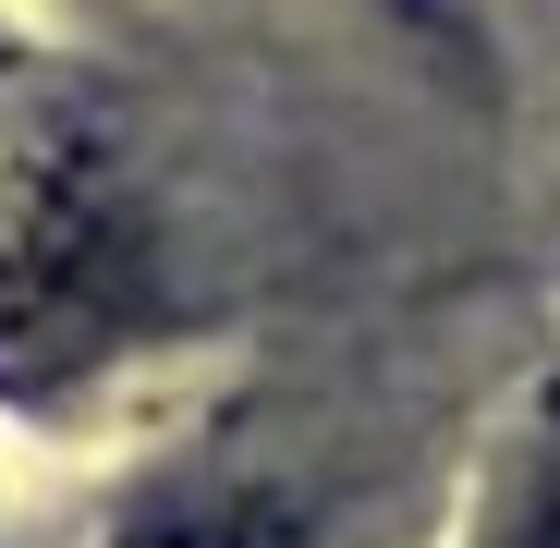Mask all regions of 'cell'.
I'll return each instance as SVG.
<instances>
[{"mask_svg":"<svg viewBox=\"0 0 560 548\" xmlns=\"http://www.w3.org/2000/svg\"><path fill=\"white\" fill-rule=\"evenodd\" d=\"M488 548H560V403H548V427H536V464L512 476V512H500Z\"/></svg>","mask_w":560,"mask_h":548,"instance_id":"cell-3","label":"cell"},{"mask_svg":"<svg viewBox=\"0 0 560 548\" xmlns=\"http://www.w3.org/2000/svg\"><path fill=\"white\" fill-rule=\"evenodd\" d=\"M122 548H293V512L256 500V488H183V500L135 512Z\"/></svg>","mask_w":560,"mask_h":548,"instance_id":"cell-2","label":"cell"},{"mask_svg":"<svg viewBox=\"0 0 560 548\" xmlns=\"http://www.w3.org/2000/svg\"><path fill=\"white\" fill-rule=\"evenodd\" d=\"M135 305V268H122V220L85 171H37L13 232H0V390H37L73 378Z\"/></svg>","mask_w":560,"mask_h":548,"instance_id":"cell-1","label":"cell"}]
</instances>
